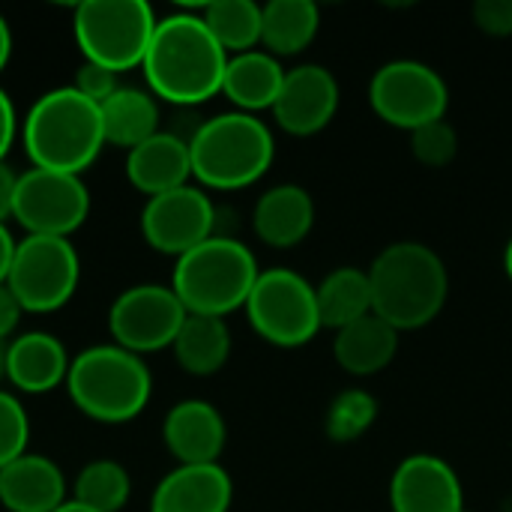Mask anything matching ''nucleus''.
Instances as JSON below:
<instances>
[{
    "label": "nucleus",
    "instance_id": "f257e3e1",
    "mask_svg": "<svg viewBox=\"0 0 512 512\" xmlns=\"http://www.w3.org/2000/svg\"><path fill=\"white\" fill-rule=\"evenodd\" d=\"M228 51L195 12H171L156 21L144 54L147 90L177 108H195L222 93Z\"/></svg>",
    "mask_w": 512,
    "mask_h": 512
},
{
    "label": "nucleus",
    "instance_id": "f03ea898",
    "mask_svg": "<svg viewBox=\"0 0 512 512\" xmlns=\"http://www.w3.org/2000/svg\"><path fill=\"white\" fill-rule=\"evenodd\" d=\"M21 141L33 168L81 177L105 147L102 111L72 84L54 87L27 108Z\"/></svg>",
    "mask_w": 512,
    "mask_h": 512
},
{
    "label": "nucleus",
    "instance_id": "7ed1b4c3",
    "mask_svg": "<svg viewBox=\"0 0 512 512\" xmlns=\"http://www.w3.org/2000/svg\"><path fill=\"white\" fill-rule=\"evenodd\" d=\"M369 285L372 312L399 333L432 324L450 294L441 255L417 240L387 246L369 267Z\"/></svg>",
    "mask_w": 512,
    "mask_h": 512
},
{
    "label": "nucleus",
    "instance_id": "20e7f679",
    "mask_svg": "<svg viewBox=\"0 0 512 512\" xmlns=\"http://www.w3.org/2000/svg\"><path fill=\"white\" fill-rule=\"evenodd\" d=\"M66 390L72 405L96 423L135 420L153 393L147 363L120 345H93L72 357Z\"/></svg>",
    "mask_w": 512,
    "mask_h": 512
},
{
    "label": "nucleus",
    "instance_id": "39448f33",
    "mask_svg": "<svg viewBox=\"0 0 512 512\" xmlns=\"http://www.w3.org/2000/svg\"><path fill=\"white\" fill-rule=\"evenodd\" d=\"M192 177L207 189H243L267 174L276 156L273 132L264 120L243 111L201 120L189 141Z\"/></svg>",
    "mask_w": 512,
    "mask_h": 512
},
{
    "label": "nucleus",
    "instance_id": "423d86ee",
    "mask_svg": "<svg viewBox=\"0 0 512 512\" xmlns=\"http://www.w3.org/2000/svg\"><path fill=\"white\" fill-rule=\"evenodd\" d=\"M261 270L246 243L213 234L174 264L171 288L192 315L225 318L246 306Z\"/></svg>",
    "mask_w": 512,
    "mask_h": 512
},
{
    "label": "nucleus",
    "instance_id": "0eeeda50",
    "mask_svg": "<svg viewBox=\"0 0 512 512\" xmlns=\"http://www.w3.org/2000/svg\"><path fill=\"white\" fill-rule=\"evenodd\" d=\"M156 21L147 0H84L75 6L72 33L84 60L120 75L144 63Z\"/></svg>",
    "mask_w": 512,
    "mask_h": 512
},
{
    "label": "nucleus",
    "instance_id": "6e6552de",
    "mask_svg": "<svg viewBox=\"0 0 512 512\" xmlns=\"http://www.w3.org/2000/svg\"><path fill=\"white\" fill-rule=\"evenodd\" d=\"M81 279V261L66 237L24 234L15 243L6 288L24 312L48 315L63 309Z\"/></svg>",
    "mask_w": 512,
    "mask_h": 512
},
{
    "label": "nucleus",
    "instance_id": "1a4fd4ad",
    "mask_svg": "<svg viewBox=\"0 0 512 512\" xmlns=\"http://www.w3.org/2000/svg\"><path fill=\"white\" fill-rule=\"evenodd\" d=\"M243 309L252 330L276 348H300L321 330L315 285L285 267L261 270Z\"/></svg>",
    "mask_w": 512,
    "mask_h": 512
},
{
    "label": "nucleus",
    "instance_id": "9d476101",
    "mask_svg": "<svg viewBox=\"0 0 512 512\" xmlns=\"http://www.w3.org/2000/svg\"><path fill=\"white\" fill-rule=\"evenodd\" d=\"M90 216V192L78 174L27 168L18 174L12 219L27 234L72 237Z\"/></svg>",
    "mask_w": 512,
    "mask_h": 512
},
{
    "label": "nucleus",
    "instance_id": "9b49d317",
    "mask_svg": "<svg viewBox=\"0 0 512 512\" xmlns=\"http://www.w3.org/2000/svg\"><path fill=\"white\" fill-rule=\"evenodd\" d=\"M369 102L384 123L414 132L444 120L450 90L432 66L420 60H393L372 75Z\"/></svg>",
    "mask_w": 512,
    "mask_h": 512
},
{
    "label": "nucleus",
    "instance_id": "f8f14e48",
    "mask_svg": "<svg viewBox=\"0 0 512 512\" xmlns=\"http://www.w3.org/2000/svg\"><path fill=\"white\" fill-rule=\"evenodd\" d=\"M186 315L189 312L171 285L144 282L114 297L108 309V333L114 345L144 357L171 348Z\"/></svg>",
    "mask_w": 512,
    "mask_h": 512
},
{
    "label": "nucleus",
    "instance_id": "ddd939ff",
    "mask_svg": "<svg viewBox=\"0 0 512 512\" xmlns=\"http://www.w3.org/2000/svg\"><path fill=\"white\" fill-rule=\"evenodd\" d=\"M141 234L156 252L180 258L216 234V204L198 186L153 195L141 210Z\"/></svg>",
    "mask_w": 512,
    "mask_h": 512
},
{
    "label": "nucleus",
    "instance_id": "4468645a",
    "mask_svg": "<svg viewBox=\"0 0 512 512\" xmlns=\"http://www.w3.org/2000/svg\"><path fill=\"white\" fill-rule=\"evenodd\" d=\"M339 108V84L330 69L318 63H303L285 72V84L273 105L276 123L288 135H315L321 132Z\"/></svg>",
    "mask_w": 512,
    "mask_h": 512
},
{
    "label": "nucleus",
    "instance_id": "2eb2a0df",
    "mask_svg": "<svg viewBox=\"0 0 512 512\" xmlns=\"http://www.w3.org/2000/svg\"><path fill=\"white\" fill-rule=\"evenodd\" d=\"M390 507L393 512H465V492L444 459L417 453L393 471Z\"/></svg>",
    "mask_w": 512,
    "mask_h": 512
},
{
    "label": "nucleus",
    "instance_id": "dca6fc26",
    "mask_svg": "<svg viewBox=\"0 0 512 512\" xmlns=\"http://www.w3.org/2000/svg\"><path fill=\"white\" fill-rule=\"evenodd\" d=\"M162 441L177 465H219L228 429L210 402L183 399L165 414Z\"/></svg>",
    "mask_w": 512,
    "mask_h": 512
},
{
    "label": "nucleus",
    "instance_id": "f3484780",
    "mask_svg": "<svg viewBox=\"0 0 512 512\" xmlns=\"http://www.w3.org/2000/svg\"><path fill=\"white\" fill-rule=\"evenodd\" d=\"M231 498L234 486L222 465H177L156 483L150 512H228Z\"/></svg>",
    "mask_w": 512,
    "mask_h": 512
},
{
    "label": "nucleus",
    "instance_id": "a211bd4d",
    "mask_svg": "<svg viewBox=\"0 0 512 512\" xmlns=\"http://www.w3.org/2000/svg\"><path fill=\"white\" fill-rule=\"evenodd\" d=\"M66 501V477L54 459L24 453L0 468V504L6 512H57Z\"/></svg>",
    "mask_w": 512,
    "mask_h": 512
},
{
    "label": "nucleus",
    "instance_id": "6ab92c4d",
    "mask_svg": "<svg viewBox=\"0 0 512 512\" xmlns=\"http://www.w3.org/2000/svg\"><path fill=\"white\" fill-rule=\"evenodd\" d=\"M126 177L147 198L189 186V177H192L189 141H183L171 129L165 132L159 129L153 138H147L144 144L126 153Z\"/></svg>",
    "mask_w": 512,
    "mask_h": 512
},
{
    "label": "nucleus",
    "instance_id": "aec40b11",
    "mask_svg": "<svg viewBox=\"0 0 512 512\" xmlns=\"http://www.w3.org/2000/svg\"><path fill=\"white\" fill-rule=\"evenodd\" d=\"M69 363L63 342L42 330L21 333L6 345V381L30 396L51 393L66 384Z\"/></svg>",
    "mask_w": 512,
    "mask_h": 512
},
{
    "label": "nucleus",
    "instance_id": "412c9836",
    "mask_svg": "<svg viewBox=\"0 0 512 512\" xmlns=\"http://www.w3.org/2000/svg\"><path fill=\"white\" fill-rule=\"evenodd\" d=\"M312 225H315V201L303 186L294 183L267 189L252 210V228L258 240L273 249H291L303 243Z\"/></svg>",
    "mask_w": 512,
    "mask_h": 512
},
{
    "label": "nucleus",
    "instance_id": "4be33fe9",
    "mask_svg": "<svg viewBox=\"0 0 512 512\" xmlns=\"http://www.w3.org/2000/svg\"><path fill=\"white\" fill-rule=\"evenodd\" d=\"M282 84H285V69H282L279 57L255 48V51H243V54L228 57L222 93L237 105V111L255 114L264 108L273 111Z\"/></svg>",
    "mask_w": 512,
    "mask_h": 512
},
{
    "label": "nucleus",
    "instance_id": "5701e85b",
    "mask_svg": "<svg viewBox=\"0 0 512 512\" xmlns=\"http://www.w3.org/2000/svg\"><path fill=\"white\" fill-rule=\"evenodd\" d=\"M396 351H399V330L390 327L375 312L342 327L333 339L336 363L348 375H357V378H366V375L387 369L393 363Z\"/></svg>",
    "mask_w": 512,
    "mask_h": 512
},
{
    "label": "nucleus",
    "instance_id": "b1692460",
    "mask_svg": "<svg viewBox=\"0 0 512 512\" xmlns=\"http://www.w3.org/2000/svg\"><path fill=\"white\" fill-rule=\"evenodd\" d=\"M105 144L123 147L126 153L159 132V102L150 90L120 87L99 105Z\"/></svg>",
    "mask_w": 512,
    "mask_h": 512
},
{
    "label": "nucleus",
    "instance_id": "393cba45",
    "mask_svg": "<svg viewBox=\"0 0 512 512\" xmlns=\"http://www.w3.org/2000/svg\"><path fill=\"white\" fill-rule=\"evenodd\" d=\"M171 351L183 372L198 375V378L216 375L231 357V330H228L225 318L189 312Z\"/></svg>",
    "mask_w": 512,
    "mask_h": 512
},
{
    "label": "nucleus",
    "instance_id": "a878e982",
    "mask_svg": "<svg viewBox=\"0 0 512 512\" xmlns=\"http://www.w3.org/2000/svg\"><path fill=\"white\" fill-rule=\"evenodd\" d=\"M318 27L321 12L312 0H270L261 6V45L273 57L306 51Z\"/></svg>",
    "mask_w": 512,
    "mask_h": 512
},
{
    "label": "nucleus",
    "instance_id": "bb28decb",
    "mask_svg": "<svg viewBox=\"0 0 512 512\" xmlns=\"http://www.w3.org/2000/svg\"><path fill=\"white\" fill-rule=\"evenodd\" d=\"M318 297V315L321 327L342 330L366 315H372V285L369 270L360 267H339L324 276L321 285H315Z\"/></svg>",
    "mask_w": 512,
    "mask_h": 512
},
{
    "label": "nucleus",
    "instance_id": "cd10ccee",
    "mask_svg": "<svg viewBox=\"0 0 512 512\" xmlns=\"http://www.w3.org/2000/svg\"><path fill=\"white\" fill-rule=\"evenodd\" d=\"M201 18L228 57L255 51L261 42V6L252 0H213L204 6Z\"/></svg>",
    "mask_w": 512,
    "mask_h": 512
},
{
    "label": "nucleus",
    "instance_id": "c85d7f7f",
    "mask_svg": "<svg viewBox=\"0 0 512 512\" xmlns=\"http://www.w3.org/2000/svg\"><path fill=\"white\" fill-rule=\"evenodd\" d=\"M129 495L132 480L126 468L114 459L87 462L72 483V501L90 507L93 512H120L129 504Z\"/></svg>",
    "mask_w": 512,
    "mask_h": 512
},
{
    "label": "nucleus",
    "instance_id": "c756f323",
    "mask_svg": "<svg viewBox=\"0 0 512 512\" xmlns=\"http://www.w3.org/2000/svg\"><path fill=\"white\" fill-rule=\"evenodd\" d=\"M375 420V399L363 390L342 393L327 414V435L333 441H354L360 438Z\"/></svg>",
    "mask_w": 512,
    "mask_h": 512
},
{
    "label": "nucleus",
    "instance_id": "7c9ffc66",
    "mask_svg": "<svg viewBox=\"0 0 512 512\" xmlns=\"http://www.w3.org/2000/svg\"><path fill=\"white\" fill-rule=\"evenodd\" d=\"M456 150H459V138L447 120H435L411 132V153L429 168L450 165L456 159Z\"/></svg>",
    "mask_w": 512,
    "mask_h": 512
},
{
    "label": "nucleus",
    "instance_id": "2f4dec72",
    "mask_svg": "<svg viewBox=\"0 0 512 512\" xmlns=\"http://www.w3.org/2000/svg\"><path fill=\"white\" fill-rule=\"evenodd\" d=\"M27 441H30V420L24 405L12 393L0 390V468L24 456Z\"/></svg>",
    "mask_w": 512,
    "mask_h": 512
},
{
    "label": "nucleus",
    "instance_id": "473e14b6",
    "mask_svg": "<svg viewBox=\"0 0 512 512\" xmlns=\"http://www.w3.org/2000/svg\"><path fill=\"white\" fill-rule=\"evenodd\" d=\"M81 96H87L90 102L102 105L105 99H111L123 84L117 81V72H111L108 66H99V63H90L84 60L78 66V75H75V84H72Z\"/></svg>",
    "mask_w": 512,
    "mask_h": 512
},
{
    "label": "nucleus",
    "instance_id": "72a5a7b5",
    "mask_svg": "<svg viewBox=\"0 0 512 512\" xmlns=\"http://www.w3.org/2000/svg\"><path fill=\"white\" fill-rule=\"evenodd\" d=\"M474 21L489 36H512V0H480Z\"/></svg>",
    "mask_w": 512,
    "mask_h": 512
},
{
    "label": "nucleus",
    "instance_id": "f704fd0d",
    "mask_svg": "<svg viewBox=\"0 0 512 512\" xmlns=\"http://www.w3.org/2000/svg\"><path fill=\"white\" fill-rule=\"evenodd\" d=\"M18 135V117H15V105L9 99V93L0 87V162H6V153L12 150Z\"/></svg>",
    "mask_w": 512,
    "mask_h": 512
},
{
    "label": "nucleus",
    "instance_id": "c9c22d12",
    "mask_svg": "<svg viewBox=\"0 0 512 512\" xmlns=\"http://www.w3.org/2000/svg\"><path fill=\"white\" fill-rule=\"evenodd\" d=\"M21 306L18 300L12 297V291L6 285H0V345L9 342V336H15L18 330V321H21Z\"/></svg>",
    "mask_w": 512,
    "mask_h": 512
},
{
    "label": "nucleus",
    "instance_id": "e433bc0d",
    "mask_svg": "<svg viewBox=\"0 0 512 512\" xmlns=\"http://www.w3.org/2000/svg\"><path fill=\"white\" fill-rule=\"evenodd\" d=\"M15 186H18V174L0 162V222L6 216H12V204H15Z\"/></svg>",
    "mask_w": 512,
    "mask_h": 512
},
{
    "label": "nucleus",
    "instance_id": "4c0bfd02",
    "mask_svg": "<svg viewBox=\"0 0 512 512\" xmlns=\"http://www.w3.org/2000/svg\"><path fill=\"white\" fill-rule=\"evenodd\" d=\"M15 243L9 228L0 222V285H6V276H9V264H12V255H15Z\"/></svg>",
    "mask_w": 512,
    "mask_h": 512
},
{
    "label": "nucleus",
    "instance_id": "58836bf2",
    "mask_svg": "<svg viewBox=\"0 0 512 512\" xmlns=\"http://www.w3.org/2000/svg\"><path fill=\"white\" fill-rule=\"evenodd\" d=\"M9 57H12V30H9L6 18L0 15V72L6 69Z\"/></svg>",
    "mask_w": 512,
    "mask_h": 512
},
{
    "label": "nucleus",
    "instance_id": "ea45409f",
    "mask_svg": "<svg viewBox=\"0 0 512 512\" xmlns=\"http://www.w3.org/2000/svg\"><path fill=\"white\" fill-rule=\"evenodd\" d=\"M57 512H93L90 510V507H84V504H78V501H72V498H69V501H66V504H63V507H60V510Z\"/></svg>",
    "mask_w": 512,
    "mask_h": 512
},
{
    "label": "nucleus",
    "instance_id": "a19ab883",
    "mask_svg": "<svg viewBox=\"0 0 512 512\" xmlns=\"http://www.w3.org/2000/svg\"><path fill=\"white\" fill-rule=\"evenodd\" d=\"M504 270H507V276L512 279V240L507 243V252H504Z\"/></svg>",
    "mask_w": 512,
    "mask_h": 512
},
{
    "label": "nucleus",
    "instance_id": "79ce46f5",
    "mask_svg": "<svg viewBox=\"0 0 512 512\" xmlns=\"http://www.w3.org/2000/svg\"><path fill=\"white\" fill-rule=\"evenodd\" d=\"M6 381V345H0V384Z\"/></svg>",
    "mask_w": 512,
    "mask_h": 512
},
{
    "label": "nucleus",
    "instance_id": "37998d69",
    "mask_svg": "<svg viewBox=\"0 0 512 512\" xmlns=\"http://www.w3.org/2000/svg\"><path fill=\"white\" fill-rule=\"evenodd\" d=\"M465 512H468V510H465Z\"/></svg>",
    "mask_w": 512,
    "mask_h": 512
}]
</instances>
